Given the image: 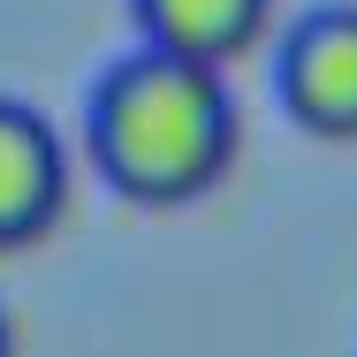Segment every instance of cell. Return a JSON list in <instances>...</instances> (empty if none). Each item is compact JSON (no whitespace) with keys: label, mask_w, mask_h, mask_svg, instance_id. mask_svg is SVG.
Segmentation results:
<instances>
[{"label":"cell","mask_w":357,"mask_h":357,"mask_svg":"<svg viewBox=\"0 0 357 357\" xmlns=\"http://www.w3.org/2000/svg\"><path fill=\"white\" fill-rule=\"evenodd\" d=\"M69 206V152L46 114L0 99V251L38 243Z\"/></svg>","instance_id":"3"},{"label":"cell","mask_w":357,"mask_h":357,"mask_svg":"<svg viewBox=\"0 0 357 357\" xmlns=\"http://www.w3.org/2000/svg\"><path fill=\"white\" fill-rule=\"evenodd\" d=\"M84 144L130 206H190L236 160V99L213 61L137 46L99 76Z\"/></svg>","instance_id":"1"},{"label":"cell","mask_w":357,"mask_h":357,"mask_svg":"<svg viewBox=\"0 0 357 357\" xmlns=\"http://www.w3.org/2000/svg\"><path fill=\"white\" fill-rule=\"evenodd\" d=\"M282 107L312 137H357V8H312L282 38Z\"/></svg>","instance_id":"2"},{"label":"cell","mask_w":357,"mask_h":357,"mask_svg":"<svg viewBox=\"0 0 357 357\" xmlns=\"http://www.w3.org/2000/svg\"><path fill=\"white\" fill-rule=\"evenodd\" d=\"M0 357H8V312H0Z\"/></svg>","instance_id":"5"},{"label":"cell","mask_w":357,"mask_h":357,"mask_svg":"<svg viewBox=\"0 0 357 357\" xmlns=\"http://www.w3.org/2000/svg\"><path fill=\"white\" fill-rule=\"evenodd\" d=\"M266 15H274V0H137L144 46H167V54H190L213 69L243 61L266 38Z\"/></svg>","instance_id":"4"}]
</instances>
